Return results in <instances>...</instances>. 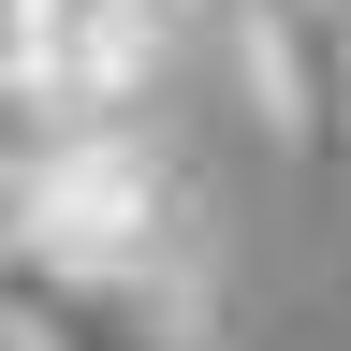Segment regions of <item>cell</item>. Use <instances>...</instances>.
<instances>
[{"label":"cell","mask_w":351,"mask_h":351,"mask_svg":"<svg viewBox=\"0 0 351 351\" xmlns=\"http://www.w3.org/2000/svg\"><path fill=\"white\" fill-rule=\"evenodd\" d=\"M29 29H44V0H0V59H29Z\"/></svg>","instance_id":"5b68a950"},{"label":"cell","mask_w":351,"mask_h":351,"mask_svg":"<svg viewBox=\"0 0 351 351\" xmlns=\"http://www.w3.org/2000/svg\"><path fill=\"white\" fill-rule=\"evenodd\" d=\"M59 132H73V117H59V88H44L29 59H0V176H15V191H29V161L59 147Z\"/></svg>","instance_id":"277c9868"},{"label":"cell","mask_w":351,"mask_h":351,"mask_svg":"<svg viewBox=\"0 0 351 351\" xmlns=\"http://www.w3.org/2000/svg\"><path fill=\"white\" fill-rule=\"evenodd\" d=\"M176 59V0H44L29 73L59 88V117H132Z\"/></svg>","instance_id":"3957f363"},{"label":"cell","mask_w":351,"mask_h":351,"mask_svg":"<svg viewBox=\"0 0 351 351\" xmlns=\"http://www.w3.org/2000/svg\"><path fill=\"white\" fill-rule=\"evenodd\" d=\"M0 249H15V176H0Z\"/></svg>","instance_id":"8992f818"},{"label":"cell","mask_w":351,"mask_h":351,"mask_svg":"<svg viewBox=\"0 0 351 351\" xmlns=\"http://www.w3.org/2000/svg\"><path fill=\"white\" fill-rule=\"evenodd\" d=\"M234 59L278 147L351 161V0H234Z\"/></svg>","instance_id":"7a4b0ae2"},{"label":"cell","mask_w":351,"mask_h":351,"mask_svg":"<svg viewBox=\"0 0 351 351\" xmlns=\"http://www.w3.org/2000/svg\"><path fill=\"white\" fill-rule=\"evenodd\" d=\"M15 249L59 263V278H88V293L191 307V176L161 161L147 117H73L29 161V191H15Z\"/></svg>","instance_id":"6da1fadb"}]
</instances>
